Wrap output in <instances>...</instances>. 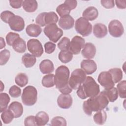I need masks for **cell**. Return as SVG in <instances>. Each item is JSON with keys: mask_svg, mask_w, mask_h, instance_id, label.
Wrapping results in <instances>:
<instances>
[{"mask_svg": "<svg viewBox=\"0 0 126 126\" xmlns=\"http://www.w3.org/2000/svg\"><path fill=\"white\" fill-rule=\"evenodd\" d=\"M109 102L107 97L101 92L96 96L91 97L85 100L83 104V109L86 114L91 116L93 112H97L105 108Z\"/></svg>", "mask_w": 126, "mask_h": 126, "instance_id": "obj_1", "label": "cell"}, {"mask_svg": "<svg viewBox=\"0 0 126 126\" xmlns=\"http://www.w3.org/2000/svg\"><path fill=\"white\" fill-rule=\"evenodd\" d=\"M69 75V70L65 65H61L56 70L54 75L55 85L62 94H69L72 92V89L68 84Z\"/></svg>", "mask_w": 126, "mask_h": 126, "instance_id": "obj_2", "label": "cell"}, {"mask_svg": "<svg viewBox=\"0 0 126 126\" xmlns=\"http://www.w3.org/2000/svg\"><path fill=\"white\" fill-rule=\"evenodd\" d=\"M81 86L87 98L96 96L100 93L99 85L91 76L86 77Z\"/></svg>", "mask_w": 126, "mask_h": 126, "instance_id": "obj_3", "label": "cell"}, {"mask_svg": "<svg viewBox=\"0 0 126 126\" xmlns=\"http://www.w3.org/2000/svg\"><path fill=\"white\" fill-rule=\"evenodd\" d=\"M23 103L26 106H31L33 105L37 101V91L36 89L32 86L26 87L21 95Z\"/></svg>", "mask_w": 126, "mask_h": 126, "instance_id": "obj_4", "label": "cell"}, {"mask_svg": "<svg viewBox=\"0 0 126 126\" xmlns=\"http://www.w3.org/2000/svg\"><path fill=\"white\" fill-rule=\"evenodd\" d=\"M43 32L49 40L54 43H56L63 35V30L59 28L55 23L46 25Z\"/></svg>", "mask_w": 126, "mask_h": 126, "instance_id": "obj_5", "label": "cell"}, {"mask_svg": "<svg viewBox=\"0 0 126 126\" xmlns=\"http://www.w3.org/2000/svg\"><path fill=\"white\" fill-rule=\"evenodd\" d=\"M86 78V74L81 68L75 69L71 73L69 79V85L72 90H76L83 84Z\"/></svg>", "mask_w": 126, "mask_h": 126, "instance_id": "obj_6", "label": "cell"}, {"mask_svg": "<svg viewBox=\"0 0 126 126\" xmlns=\"http://www.w3.org/2000/svg\"><path fill=\"white\" fill-rule=\"evenodd\" d=\"M92 24L86 19L82 17L78 18L75 23L76 32L84 37L89 36L92 32Z\"/></svg>", "mask_w": 126, "mask_h": 126, "instance_id": "obj_7", "label": "cell"}, {"mask_svg": "<svg viewBox=\"0 0 126 126\" xmlns=\"http://www.w3.org/2000/svg\"><path fill=\"white\" fill-rule=\"evenodd\" d=\"M29 51L35 57H40L43 53V48L41 42L36 39H31L27 42Z\"/></svg>", "mask_w": 126, "mask_h": 126, "instance_id": "obj_8", "label": "cell"}, {"mask_svg": "<svg viewBox=\"0 0 126 126\" xmlns=\"http://www.w3.org/2000/svg\"><path fill=\"white\" fill-rule=\"evenodd\" d=\"M108 31L112 36L120 37L124 34V29L120 21L118 20H113L108 25Z\"/></svg>", "mask_w": 126, "mask_h": 126, "instance_id": "obj_9", "label": "cell"}, {"mask_svg": "<svg viewBox=\"0 0 126 126\" xmlns=\"http://www.w3.org/2000/svg\"><path fill=\"white\" fill-rule=\"evenodd\" d=\"M85 44V39L78 35L74 36L70 42L69 51L74 55L79 54Z\"/></svg>", "mask_w": 126, "mask_h": 126, "instance_id": "obj_10", "label": "cell"}, {"mask_svg": "<svg viewBox=\"0 0 126 126\" xmlns=\"http://www.w3.org/2000/svg\"><path fill=\"white\" fill-rule=\"evenodd\" d=\"M97 80L101 86L105 89L110 88L114 87L115 83L111 73L108 71H102L98 76Z\"/></svg>", "mask_w": 126, "mask_h": 126, "instance_id": "obj_11", "label": "cell"}, {"mask_svg": "<svg viewBox=\"0 0 126 126\" xmlns=\"http://www.w3.org/2000/svg\"><path fill=\"white\" fill-rule=\"evenodd\" d=\"M11 30L15 32H21L25 28V21L22 17L14 15L10 19L8 23Z\"/></svg>", "mask_w": 126, "mask_h": 126, "instance_id": "obj_12", "label": "cell"}, {"mask_svg": "<svg viewBox=\"0 0 126 126\" xmlns=\"http://www.w3.org/2000/svg\"><path fill=\"white\" fill-rule=\"evenodd\" d=\"M81 68L88 75H90L94 72L97 69V65L95 62L91 59L83 60L80 64Z\"/></svg>", "mask_w": 126, "mask_h": 126, "instance_id": "obj_13", "label": "cell"}, {"mask_svg": "<svg viewBox=\"0 0 126 126\" xmlns=\"http://www.w3.org/2000/svg\"><path fill=\"white\" fill-rule=\"evenodd\" d=\"M72 96L69 94H62L57 98L58 105L62 109H68L72 104Z\"/></svg>", "mask_w": 126, "mask_h": 126, "instance_id": "obj_14", "label": "cell"}, {"mask_svg": "<svg viewBox=\"0 0 126 126\" xmlns=\"http://www.w3.org/2000/svg\"><path fill=\"white\" fill-rule=\"evenodd\" d=\"M96 54V48L92 43H85L82 51V56L87 59H91L94 57Z\"/></svg>", "mask_w": 126, "mask_h": 126, "instance_id": "obj_15", "label": "cell"}, {"mask_svg": "<svg viewBox=\"0 0 126 126\" xmlns=\"http://www.w3.org/2000/svg\"><path fill=\"white\" fill-rule=\"evenodd\" d=\"M58 24L63 30H69L74 26V20L73 18L69 15L64 16L60 18Z\"/></svg>", "mask_w": 126, "mask_h": 126, "instance_id": "obj_16", "label": "cell"}, {"mask_svg": "<svg viewBox=\"0 0 126 126\" xmlns=\"http://www.w3.org/2000/svg\"><path fill=\"white\" fill-rule=\"evenodd\" d=\"M107 27L102 23H96L93 27V33L94 35L98 38H102L107 34Z\"/></svg>", "mask_w": 126, "mask_h": 126, "instance_id": "obj_17", "label": "cell"}, {"mask_svg": "<svg viewBox=\"0 0 126 126\" xmlns=\"http://www.w3.org/2000/svg\"><path fill=\"white\" fill-rule=\"evenodd\" d=\"M83 17L88 21H94L98 16V11L94 6H89L85 9L82 13Z\"/></svg>", "mask_w": 126, "mask_h": 126, "instance_id": "obj_18", "label": "cell"}, {"mask_svg": "<svg viewBox=\"0 0 126 126\" xmlns=\"http://www.w3.org/2000/svg\"><path fill=\"white\" fill-rule=\"evenodd\" d=\"M40 70L43 74H50L54 70V66L53 62L48 59L41 62L39 65Z\"/></svg>", "mask_w": 126, "mask_h": 126, "instance_id": "obj_19", "label": "cell"}, {"mask_svg": "<svg viewBox=\"0 0 126 126\" xmlns=\"http://www.w3.org/2000/svg\"><path fill=\"white\" fill-rule=\"evenodd\" d=\"M8 109L13 114L15 118L20 117L23 113V105L18 101H13L11 102L9 105Z\"/></svg>", "mask_w": 126, "mask_h": 126, "instance_id": "obj_20", "label": "cell"}, {"mask_svg": "<svg viewBox=\"0 0 126 126\" xmlns=\"http://www.w3.org/2000/svg\"><path fill=\"white\" fill-rule=\"evenodd\" d=\"M26 32L28 35L31 37H37L42 32L41 28L38 25L32 24L28 25L26 28Z\"/></svg>", "mask_w": 126, "mask_h": 126, "instance_id": "obj_21", "label": "cell"}, {"mask_svg": "<svg viewBox=\"0 0 126 126\" xmlns=\"http://www.w3.org/2000/svg\"><path fill=\"white\" fill-rule=\"evenodd\" d=\"M12 47L15 51L19 53H23L27 49L25 41L20 37L17 38L13 42Z\"/></svg>", "mask_w": 126, "mask_h": 126, "instance_id": "obj_22", "label": "cell"}, {"mask_svg": "<svg viewBox=\"0 0 126 126\" xmlns=\"http://www.w3.org/2000/svg\"><path fill=\"white\" fill-rule=\"evenodd\" d=\"M102 93L107 97L109 101L111 102H114L118 98L119 94L117 89L114 87L110 88L105 89L102 91Z\"/></svg>", "mask_w": 126, "mask_h": 126, "instance_id": "obj_23", "label": "cell"}, {"mask_svg": "<svg viewBox=\"0 0 126 126\" xmlns=\"http://www.w3.org/2000/svg\"><path fill=\"white\" fill-rule=\"evenodd\" d=\"M22 62L26 68H30L35 64L36 59L34 55L27 53L22 56Z\"/></svg>", "mask_w": 126, "mask_h": 126, "instance_id": "obj_24", "label": "cell"}, {"mask_svg": "<svg viewBox=\"0 0 126 126\" xmlns=\"http://www.w3.org/2000/svg\"><path fill=\"white\" fill-rule=\"evenodd\" d=\"M35 117L36 125L38 126L46 125L49 120V117L47 113L44 111L38 112Z\"/></svg>", "mask_w": 126, "mask_h": 126, "instance_id": "obj_25", "label": "cell"}, {"mask_svg": "<svg viewBox=\"0 0 126 126\" xmlns=\"http://www.w3.org/2000/svg\"><path fill=\"white\" fill-rule=\"evenodd\" d=\"M23 8L29 13L34 12L37 8L38 4L36 0H25L23 2Z\"/></svg>", "mask_w": 126, "mask_h": 126, "instance_id": "obj_26", "label": "cell"}, {"mask_svg": "<svg viewBox=\"0 0 126 126\" xmlns=\"http://www.w3.org/2000/svg\"><path fill=\"white\" fill-rule=\"evenodd\" d=\"M107 119V114L103 110L97 111L93 116V120L94 123L99 125H103Z\"/></svg>", "mask_w": 126, "mask_h": 126, "instance_id": "obj_27", "label": "cell"}, {"mask_svg": "<svg viewBox=\"0 0 126 126\" xmlns=\"http://www.w3.org/2000/svg\"><path fill=\"white\" fill-rule=\"evenodd\" d=\"M59 20L57 14L54 11L45 12L44 16V22L46 25L55 23L56 24Z\"/></svg>", "mask_w": 126, "mask_h": 126, "instance_id": "obj_28", "label": "cell"}, {"mask_svg": "<svg viewBox=\"0 0 126 126\" xmlns=\"http://www.w3.org/2000/svg\"><path fill=\"white\" fill-rule=\"evenodd\" d=\"M10 100L8 94L5 93H1L0 94V111L2 113L6 109L8 104Z\"/></svg>", "mask_w": 126, "mask_h": 126, "instance_id": "obj_29", "label": "cell"}, {"mask_svg": "<svg viewBox=\"0 0 126 126\" xmlns=\"http://www.w3.org/2000/svg\"><path fill=\"white\" fill-rule=\"evenodd\" d=\"M59 60L64 63L70 62L73 58L72 53L69 50L61 51L58 55Z\"/></svg>", "mask_w": 126, "mask_h": 126, "instance_id": "obj_30", "label": "cell"}, {"mask_svg": "<svg viewBox=\"0 0 126 126\" xmlns=\"http://www.w3.org/2000/svg\"><path fill=\"white\" fill-rule=\"evenodd\" d=\"M42 85L45 88H51L55 85L54 74H47L43 76L41 81Z\"/></svg>", "mask_w": 126, "mask_h": 126, "instance_id": "obj_31", "label": "cell"}, {"mask_svg": "<svg viewBox=\"0 0 126 126\" xmlns=\"http://www.w3.org/2000/svg\"><path fill=\"white\" fill-rule=\"evenodd\" d=\"M108 71L111 73L114 83H119L123 78V71L120 68H113Z\"/></svg>", "mask_w": 126, "mask_h": 126, "instance_id": "obj_32", "label": "cell"}, {"mask_svg": "<svg viewBox=\"0 0 126 126\" xmlns=\"http://www.w3.org/2000/svg\"><path fill=\"white\" fill-rule=\"evenodd\" d=\"M29 81L28 77L24 73H18L15 78L16 84L20 87H24L27 85Z\"/></svg>", "mask_w": 126, "mask_h": 126, "instance_id": "obj_33", "label": "cell"}, {"mask_svg": "<svg viewBox=\"0 0 126 126\" xmlns=\"http://www.w3.org/2000/svg\"><path fill=\"white\" fill-rule=\"evenodd\" d=\"M70 11L71 9L69 6L64 2L58 6L56 8V11L57 13L61 17L66 15H69L70 13Z\"/></svg>", "mask_w": 126, "mask_h": 126, "instance_id": "obj_34", "label": "cell"}, {"mask_svg": "<svg viewBox=\"0 0 126 126\" xmlns=\"http://www.w3.org/2000/svg\"><path fill=\"white\" fill-rule=\"evenodd\" d=\"M14 118L13 114L8 109L5 110L1 113V119L3 123L5 124L10 123Z\"/></svg>", "mask_w": 126, "mask_h": 126, "instance_id": "obj_35", "label": "cell"}, {"mask_svg": "<svg viewBox=\"0 0 126 126\" xmlns=\"http://www.w3.org/2000/svg\"><path fill=\"white\" fill-rule=\"evenodd\" d=\"M70 40L67 37H63L58 43V47L61 51H69Z\"/></svg>", "mask_w": 126, "mask_h": 126, "instance_id": "obj_36", "label": "cell"}, {"mask_svg": "<svg viewBox=\"0 0 126 126\" xmlns=\"http://www.w3.org/2000/svg\"><path fill=\"white\" fill-rule=\"evenodd\" d=\"M117 89L120 97L125 98L126 97V81H120L117 85Z\"/></svg>", "mask_w": 126, "mask_h": 126, "instance_id": "obj_37", "label": "cell"}, {"mask_svg": "<svg viewBox=\"0 0 126 126\" xmlns=\"http://www.w3.org/2000/svg\"><path fill=\"white\" fill-rule=\"evenodd\" d=\"M10 57V53L7 49H4L0 52V65H3L8 61Z\"/></svg>", "mask_w": 126, "mask_h": 126, "instance_id": "obj_38", "label": "cell"}, {"mask_svg": "<svg viewBox=\"0 0 126 126\" xmlns=\"http://www.w3.org/2000/svg\"><path fill=\"white\" fill-rule=\"evenodd\" d=\"M50 124L52 126H66L67 123L64 118L61 116H56L52 119Z\"/></svg>", "mask_w": 126, "mask_h": 126, "instance_id": "obj_39", "label": "cell"}, {"mask_svg": "<svg viewBox=\"0 0 126 126\" xmlns=\"http://www.w3.org/2000/svg\"><path fill=\"white\" fill-rule=\"evenodd\" d=\"M9 94L12 97H18L21 94V89L19 87L16 85H13L10 88L9 90Z\"/></svg>", "mask_w": 126, "mask_h": 126, "instance_id": "obj_40", "label": "cell"}, {"mask_svg": "<svg viewBox=\"0 0 126 126\" xmlns=\"http://www.w3.org/2000/svg\"><path fill=\"white\" fill-rule=\"evenodd\" d=\"M19 34L15 33V32H8L6 35V43L7 44L9 45V46H12L13 42L18 37H19Z\"/></svg>", "mask_w": 126, "mask_h": 126, "instance_id": "obj_41", "label": "cell"}, {"mask_svg": "<svg viewBox=\"0 0 126 126\" xmlns=\"http://www.w3.org/2000/svg\"><path fill=\"white\" fill-rule=\"evenodd\" d=\"M15 14L12 12L8 10H5L2 11L0 13V18L4 23H8L10 19Z\"/></svg>", "mask_w": 126, "mask_h": 126, "instance_id": "obj_42", "label": "cell"}, {"mask_svg": "<svg viewBox=\"0 0 126 126\" xmlns=\"http://www.w3.org/2000/svg\"><path fill=\"white\" fill-rule=\"evenodd\" d=\"M56 44L52 42L51 41L47 42L44 44V49H45V52L46 53L50 54L52 53H53L56 49Z\"/></svg>", "mask_w": 126, "mask_h": 126, "instance_id": "obj_43", "label": "cell"}, {"mask_svg": "<svg viewBox=\"0 0 126 126\" xmlns=\"http://www.w3.org/2000/svg\"><path fill=\"white\" fill-rule=\"evenodd\" d=\"M24 125L25 126H37L35 117L34 116H29L27 117L24 120Z\"/></svg>", "mask_w": 126, "mask_h": 126, "instance_id": "obj_44", "label": "cell"}, {"mask_svg": "<svg viewBox=\"0 0 126 126\" xmlns=\"http://www.w3.org/2000/svg\"><path fill=\"white\" fill-rule=\"evenodd\" d=\"M45 12H42L39 14L35 19L36 23L41 27H44L46 26L44 22V16Z\"/></svg>", "mask_w": 126, "mask_h": 126, "instance_id": "obj_45", "label": "cell"}, {"mask_svg": "<svg viewBox=\"0 0 126 126\" xmlns=\"http://www.w3.org/2000/svg\"><path fill=\"white\" fill-rule=\"evenodd\" d=\"M101 5L106 9H111L114 7L115 3L113 0H102L100 1Z\"/></svg>", "mask_w": 126, "mask_h": 126, "instance_id": "obj_46", "label": "cell"}, {"mask_svg": "<svg viewBox=\"0 0 126 126\" xmlns=\"http://www.w3.org/2000/svg\"><path fill=\"white\" fill-rule=\"evenodd\" d=\"M9 4L13 8L15 9H18L20 8L22 4H23V0H9Z\"/></svg>", "mask_w": 126, "mask_h": 126, "instance_id": "obj_47", "label": "cell"}, {"mask_svg": "<svg viewBox=\"0 0 126 126\" xmlns=\"http://www.w3.org/2000/svg\"><path fill=\"white\" fill-rule=\"evenodd\" d=\"M64 2L69 6L71 10L75 9L77 5V1L75 0H66Z\"/></svg>", "mask_w": 126, "mask_h": 126, "instance_id": "obj_48", "label": "cell"}, {"mask_svg": "<svg viewBox=\"0 0 126 126\" xmlns=\"http://www.w3.org/2000/svg\"><path fill=\"white\" fill-rule=\"evenodd\" d=\"M115 2V4L117 6V7L121 9H124L126 8V0H116L114 1Z\"/></svg>", "mask_w": 126, "mask_h": 126, "instance_id": "obj_49", "label": "cell"}, {"mask_svg": "<svg viewBox=\"0 0 126 126\" xmlns=\"http://www.w3.org/2000/svg\"><path fill=\"white\" fill-rule=\"evenodd\" d=\"M0 49H1L5 47V41L4 40V39L2 37H0Z\"/></svg>", "mask_w": 126, "mask_h": 126, "instance_id": "obj_50", "label": "cell"}, {"mask_svg": "<svg viewBox=\"0 0 126 126\" xmlns=\"http://www.w3.org/2000/svg\"><path fill=\"white\" fill-rule=\"evenodd\" d=\"M0 83H1V90H0V92H1L3 91V89L4 88V85L3 84L2 81H0Z\"/></svg>", "mask_w": 126, "mask_h": 126, "instance_id": "obj_51", "label": "cell"}]
</instances>
